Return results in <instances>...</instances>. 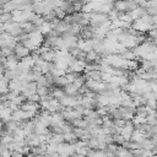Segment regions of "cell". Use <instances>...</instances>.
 Masks as SVG:
<instances>
[{"label": "cell", "mask_w": 157, "mask_h": 157, "mask_svg": "<svg viewBox=\"0 0 157 157\" xmlns=\"http://www.w3.org/2000/svg\"><path fill=\"white\" fill-rule=\"evenodd\" d=\"M37 90H38V85H37V82H36V81H31V82L26 83V85L22 87L21 93L28 98V97L36 94V93H37Z\"/></svg>", "instance_id": "obj_1"}, {"label": "cell", "mask_w": 157, "mask_h": 157, "mask_svg": "<svg viewBox=\"0 0 157 157\" xmlns=\"http://www.w3.org/2000/svg\"><path fill=\"white\" fill-rule=\"evenodd\" d=\"M15 54H16V56L21 60V59H23V58H26V56H29L31 54H32V50L29 49V48H27L26 45H23L22 43H17V45L15 47V52H13Z\"/></svg>", "instance_id": "obj_2"}, {"label": "cell", "mask_w": 157, "mask_h": 157, "mask_svg": "<svg viewBox=\"0 0 157 157\" xmlns=\"http://www.w3.org/2000/svg\"><path fill=\"white\" fill-rule=\"evenodd\" d=\"M87 63L82 59H76L70 66H69V70L67 71H72V72H76V74H81L82 71H85V67H86Z\"/></svg>", "instance_id": "obj_3"}, {"label": "cell", "mask_w": 157, "mask_h": 157, "mask_svg": "<svg viewBox=\"0 0 157 157\" xmlns=\"http://www.w3.org/2000/svg\"><path fill=\"white\" fill-rule=\"evenodd\" d=\"M12 110L9 108V107H5V108H0V117H1V121L4 124L9 123L10 120H12Z\"/></svg>", "instance_id": "obj_4"}, {"label": "cell", "mask_w": 157, "mask_h": 157, "mask_svg": "<svg viewBox=\"0 0 157 157\" xmlns=\"http://www.w3.org/2000/svg\"><path fill=\"white\" fill-rule=\"evenodd\" d=\"M50 96L60 101L63 97H65V96H66V93H65V91H64V87L50 86Z\"/></svg>", "instance_id": "obj_5"}, {"label": "cell", "mask_w": 157, "mask_h": 157, "mask_svg": "<svg viewBox=\"0 0 157 157\" xmlns=\"http://www.w3.org/2000/svg\"><path fill=\"white\" fill-rule=\"evenodd\" d=\"M21 28L23 29V32L25 33H33V32H36V31H38V27L33 23V22H31V21H26V22H22L21 23Z\"/></svg>", "instance_id": "obj_6"}, {"label": "cell", "mask_w": 157, "mask_h": 157, "mask_svg": "<svg viewBox=\"0 0 157 157\" xmlns=\"http://www.w3.org/2000/svg\"><path fill=\"white\" fill-rule=\"evenodd\" d=\"M78 88H80V87H77L74 82H71V83H67V85L64 87V91H65V93H66L67 96H74V97H76V96H78Z\"/></svg>", "instance_id": "obj_7"}, {"label": "cell", "mask_w": 157, "mask_h": 157, "mask_svg": "<svg viewBox=\"0 0 157 157\" xmlns=\"http://www.w3.org/2000/svg\"><path fill=\"white\" fill-rule=\"evenodd\" d=\"M99 56H101V54L92 49V50H90V52H87V53H86L85 61H86L87 64H93V63H96V61H97V59H98Z\"/></svg>", "instance_id": "obj_8"}, {"label": "cell", "mask_w": 157, "mask_h": 157, "mask_svg": "<svg viewBox=\"0 0 157 157\" xmlns=\"http://www.w3.org/2000/svg\"><path fill=\"white\" fill-rule=\"evenodd\" d=\"M85 74L87 76V80L102 81V75H103L102 70H93V71H88V72H85Z\"/></svg>", "instance_id": "obj_9"}, {"label": "cell", "mask_w": 157, "mask_h": 157, "mask_svg": "<svg viewBox=\"0 0 157 157\" xmlns=\"http://www.w3.org/2000/svg\"><path fill=\"white\" fill-rule=\"evenodd\" d=\"M147 139V135L145 134V132H142L141 130H139V129H135L134 130V132H132V136H131V140L132 141H135V142H142L144 140H146Z\"/></svg>", "instance_id": "obj_10"}, {"label": "cell", "mask_w": 157, "mask_h": 157, "mask_svg": "<svg viewBox=\"0 0 157 157\" xmlns=\"http://www.w3.org/2000/svg\"><path fill=\"white\" fill-rule=\"evenodd\" d=\"M113 6L119 12H126L128 9V0H114Z\"/></svg>", "instance_id": "obj_11"}, {"label": "cell", "mask_w": 157, "mask_h": 157, "mask_svg": "<svg viewBox=\"0 0 157 157\" xmlns=\"http://www.w3.org/2000/svg\"><path fill=\"white\" fill-rule=\"evenodd\" d=\"M40 56H42L45 61H48V63H54L55 59H56V50H55V49H49L48 52L43 53Z\"/></svg>", "instance_id": "obj_12"}, {"label": "cell", "mask_w": 157, "mask_h": 157, "mask_svg": "<svg viewBox=\"0 0 157 157\" xmlns=\"http://www.w3.org/2000/svg\"><path fill=\"white\" fill-rule=\"evenodd\" d=\"M9 83H10V80L6 78L4 75H1V80H0V93L1 94H6L10 92Z\"/></svg>", "instance_id": "obj_13"}, {"label": "cell", "mask_w": 157, "mask_h": 157, "mask_svg": "<svg viewBox=\"0 0 157 157\" xmlns=\"http://www.w3.org/2000/svg\"><path fill=\"white\" fill-rule=\"evenodd\" d=\"M130 15H131V17H132V20L134 21H136V20H139V18H141L145 13H146V9L145 7H141V6H139L137 9H135V10H132L131 12H129Z\"/></svg>", "instance_id": "obj_14"}, {"label": "cell", "mask_w": 157, "mask_h": 157, "mask_svg": "<svg viewBox=\"0 0 157 157\" xmlns=\"http://www.w3.org/2000/svg\"><path fill=\"white\" fill-rule=\"evenodd\" d=\"M67 83H70V82L67 81V78H66L65 75L54 77V86H56V87H65Z\"/></svg>", "instance_id": "obj_15"}, {"label": "cell", "mask_w": 157, "mask_h": 157, "mask_svg": "<svg viewBox=\"0 0 157 157\" xmlns=\"http://www.w3.org/2000/svg\"><path fill=\"white\" fill-rule=\"evenodd\" d=\"M132 123L135 126L140 125V124H145V123H147V117L141 115V114H135V117L132 118Z\"/></svg>", "instance_id": "obj_16"}, {"label": "cell", "mask_w": 157, "mask_h": 157, "mask_svg": "<svg viewBox=\"0 0 157 157\" xmlns=\"http://www.w3.org/2000/svg\"><path fill=\"white\" fill-rule=\"evenodd\" d=\"M12 12H4L0 15V22L1 23H7V22H11L12 21Z\"/></svg>", "instance_id": "obj_17"}, {"label": "cell", "mask_w": 157, "mask_h": 157, "mask_svg": "<svg viewBox=\"0 0 157 157\" xmlns=\"http://www.w3.org/2000/svg\"><path fill=\"white\" fill-rule=\"evenodd\" d=\"M49 131L52 134H64L63 132V128L60 124H50L49 125Z\"/></svg>", "instance_id": "obj_18"}, {"label": "cell", "mask_w": 157, "mask_h": 157, "mask_svg": "<svg viewBox=\"0 0 157 157\" xmlns=\"http://www.w3.org/2000/svg\"><path fill=\"white\" fill-rule=\"evenodd\" d=\"M121 56H123L124 59H126V60H136V59H137V56L135 55V53H134L132 49H128L124 54H121Z\"/></svg>", "instance_id": "obj_19"}, {"label": "cell", "mask_w": 157, "mask_h": 157, "mask_svg": "<svg viewBox=\"0 0 157 157\" xmlns=\"http://www.w3.org/2000/svg\"><path fill=\"white\" fill-rule=\"evenodd\" d=\"M37 93H38L40 97H43V96H48V94H50V87H48V86H44V87H38Z\"/></svg>", "instance_id": "obj_20"}, {"label": "cell", "mask_w": 157, "mask_h": 157, "mask_svg": "<svg viewBox=\"0 0 157 157\" xmlns=\"http://www.w3.org/2000/svg\"><path fill=\"white\" fill-rule=\"evenodd\" d=\"M125 141H126V140L123 137L121 134H115V135H113V142H115V144H118V145H124Z\"/></svg>", "instance_id": "obj_21"}, {"label": "cell", "mask_w": 157, "mask_h": 157, "mask_svg": "<svg viewBox=\"0 0 157 157\" xmlns=\"http://www.w3.org/2000/svg\"><path fill=\"white\" fill-rule=\"evenodd\" d=\"M36 82H37L38 87H44V86H48L47 77H45V75H44V74H43V75H40V76H39V78H38Z\"/></svg>", "instance_id": "obj_22"}, {"label": "cell", "mask_w": 157, "mask_h": 157, "mask_svg": "<svg viewBox=\"0 0 157 157\" xmlns=\"http://www.w3.org/2000/svg\"><path fill=\"white\" fill-rule=\"evenodd\" d=\"M44 20H45V22H52L55 17H56V15H55V12H54V10L53 11H50V12H48V13H45L44 16Z\"/></svg>", "instance_id": "obj_23"}, {"label": "cell", "mask_w": 157, "mask_h": 157, "mask_svg": "<svg viewBox=\"0 0 157 157\" xmlns=\"http://www.w3.org/2000/svg\"><path fill=\"white\" fill-rule=\"evenodd\" d=\"M147 37H148L150 39L155 40V39L157 38V27H153L152 29H150V31L147 32Z\"/></svg>", "instance_id": "obj_24"}, {"label": "cell", "mask_w": 157, "mask_h": 157, "mask_svg": "<svg viewBox=\"0 0 157 157\" xmlns=\"http://www.w3.org/2000/svg\"><path fill=\"white\" fill-rule=\"evenodd\" d=\"M97 113L99 114V117H104V115H108V105L107 107H99L96 109Z\"/></svg>", "instance_id": "obj_25"}, {"label": "cell", "mask_w": 157, "mask_h": 157, "mask_svg": "<svg viewBox=\"0 0 157 157\" xmlns=\"http://www.w3.org/2000/svg\"><path fill=\"white\" fill-rule=\"evenodd\" d=\"M71 157H87V156H85V155H81V153H77V152H75Z\"/></svg>", "instance_id": "obj_26"}, {"label": "cell", "mask_w": 157, "mask_h": 157, "mask_svg": "<svg viewBox=\"0 0 157 157\" xmlns=\"http://www.w3.org/2000/svg\"><path fill=\"white\" fill-rule=\"evenodd\" d=\"M153 42H155V44H156V45H157V38H156V39H155V40H153Z\"/></svg>", "instance_id": "obj_27"}]
</instances>
